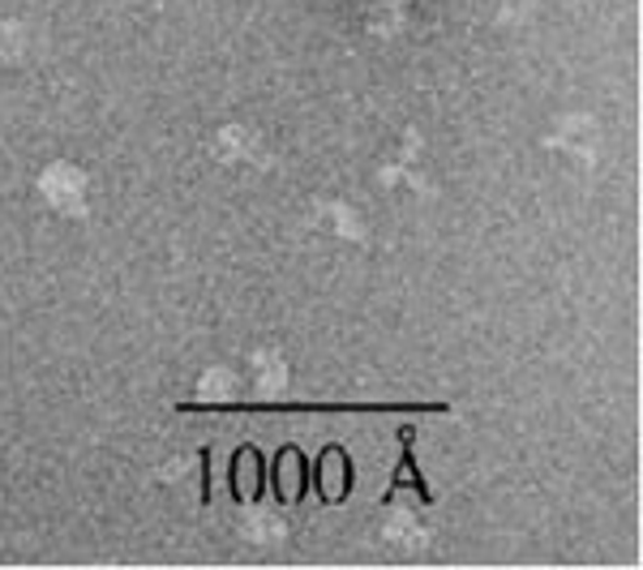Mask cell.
<instances>
[{
  "instance_id": "6da1fadb",
  "label": "cell",
  "mask_w": 643,
  "mask_h": 570,
  "mask_svg": "<svg viewBox=\"0 0 643 570\" xmlns=\"http://www.w3.org/2000/svg\"><path fill=\"white\" fill-rule=\"evenodd\" d=\"M450 412V404H181V412Z\"/></svg>"
},
{
  "instance_id": "7a4b0ae2",
  "label": "cell",
  "mask_w": 643,
  "mask_h": 570,
  "mask_svg": "<svg viewBox=\"0 0 643 570\" xmlns=\"http://www.w3.org/2000/svg\"><path fill=\"white\" fill-rule=\"evenodd\" d=\"M353 490H357L353 455L339 442L322 446L318 459H309V494H318V501H326V506H339L353 498Z\"/></svg>"
},
{
  "instance_id": "3957f363",
  "label": "cell",
  "mask_w": 643,
  "mask_h": 570,
  "mask_svg": "<svg viewBox=\"0 0 643 570\" xmlns=\"http://www.w3.org/2000/svg\"><path fill=\"white\" fill-rule=\"evenodd\" d=\"M399 490H412L421 506H433V490H429L425 472H421V463H417V429L404 425L399 429V468H395V476L386 481V494L382 501H395Z\"/></svg>"
},
{
  "instance_id": "277c9868",
  "label": "cell",
  "mask_w": 643,
  "mask_h": 570,
  "mask_svg": "<svg viewBox=\"0 0 643 570\" xmlns=\"http://www.w3.org/2000/svg\"><path fill=\"white\" fill-rule=\"evenodd\" d=\"M267 485H275L280 501H300L309 494V459H305V450L296 442L280 446L275 468H267Z\"/></svg>"
},
{
  "instance_id": "5b68a950",
  "label": "cell",
  "mask_w": 643,
  "mask_h": 570,
  "mask_svg": "<svg viewBox=\"0 0 643 570\" xmlns=\"http://www.w3.org/2000/svg\"><path fill=\"white\" fill-rule=\"evenodd\" d=\"M227 485H232L236 501H262V494H267V459H262L258 446H236Z\"/></svg>"
},
{
  "instance_id": "8992f818",
  "label": "cell",
  "mask_w": 643,
  "mask_h": 570,
  "mask_svg": "<svg viewBox=\"0 0 643 570\" xmlns=\"http://www.w3.org/2000/svg\"><path fill=\"white\" fill-rule=\"evenodd\" d=\"M202 501H214V494H211V446H202Z\"/></svg>"
}]
</instances>
